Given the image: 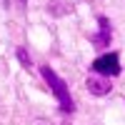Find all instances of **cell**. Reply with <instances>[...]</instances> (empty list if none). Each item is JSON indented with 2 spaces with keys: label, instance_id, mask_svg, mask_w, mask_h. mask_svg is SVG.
Listing matches in <instances>:
<instances>
[{
  "label": "cell",
  "instance_id": "obj_1",
  "mask_svg": "<svg viewBox=\"0 0 125 125\" xmlns=\"http://www.w3.org/2000/svg\"><path fill=\"white\" fill-rule=\"evenodd\" d=\"M40 75L45 78L48 88L55 93V98H58V103H60V110H62V113H73V110H75V103H73V98H70V90H68V85H65V80H62L53 68H50V65H43V68H40Z\"/></svg>",
  "mask_w": 125,
  "mask_h": 125
},
{
  "label": "cell",
  "instance_id": "obj_2",
  "mask_svg": "<svg viewBox=\"0 0 125 125\" xmlns=\"http://www.w3.org/2000/svg\"><path fill=\"white\" fill-rule=\"evenodd\" d=\"M93 70L100 73L105 78H113L120 73V55L118 53H108V55H100L95 62H93Z\"/></svg>",
  "mask_w": 125,
  "mask_h": 125
},
{
  "label": "cell",
  "instance_id": "obj_3",
  "mask_svg": "<svg viewBox=\"0 0 125 125\" xmlns=\"http://www.w3.org/2000/svg\"><path fill=\"white\" fill-rule=\"evenodd\" d=\"M110 85H113V83H110L108 78H95V75H90V78L85 80V88L93 93V95H108V93H110Z\"/></svg>",
  "mask_w": 125,
  "mask_h": 125
},
{
  "label": "cell",
  "instance_id": "obj_4",
  "mask_svg": "<svg viewBox=\"0 0 125 125\" xmlns=\"http://www.w3.org/2000/svg\"><path fill=\"white\" fill-rule=\"evenodd\" d=\"M98 23H100V33L90 35V43L95 45V48H103V45L110 43V20H108V18H100Z\"/></svg>",
  "mask_w": 125,
  "mask_h": 125
},
{
  "label": "cell",
  "instance_id": "obj_5",
  "mask_svg": "<svg viewBox=\"0 0 125 125\" xmlns=\"http://www.w3.org/2000/svg\"><path fill=\"white\" fill-rule=\"evenodd\" d=\"M18 60L23 62V68H33V60H30V55L25 53L23 48H18Z\"/></svg>",
  "mask_w": 125,
  "mask_h": 125
},
{
  "label": "cell",
  "instance_id": "obj_6",
  "mask_svg": "<svg viewBox=\"0 0 125 125\" xmlns=\"http://www.w3.org/2000/svg\"><path fill=\"white\" fill-rule=\"evenodd\" d=\"M35 125H50V123H48V120H38Z\"/></svg>",
  "mask_w": 125,
  "mask_h": 125
}]
</instances>
